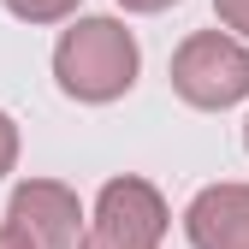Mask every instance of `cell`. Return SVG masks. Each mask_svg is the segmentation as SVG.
Listing matches in <instances>:
<instances>
[{
	"mask_svg": "<svg viewBox=\"0 0 249 249\" xmlns=\"http://www.w3.org/2000/svg\"><path fill=\"white\" fill-rule=\"evenodd\" d=\"M131 6H160V0H131Z\"/></svg>",
	"mask_w": 249,
	"mask_h": 249,
	"instance_id": "obj_2",
	"label": "cell"
},
{
	"mask_svg": "<svg viewBox=\"0 0 249 249\" xmlns=\"http://www.w3.org/2000/svg\"><path fill=\"white\" fill-rule=\"evenodd\" d=\"M0 249H18V243H12V237H0Z\"/></svg>",
	"mask_w": 249,
	"mask_h": 249,
	"instance_id": "obj_3",
	"label": "cell"
},
{
	"mask_svg": "<svg viewBox=\"0 0 249 249\" xmlns=\"http://www.w3.org/2000/svg\"><path fill=\"white\" fill-rule=\"evenodd\" d=\"M131 66H137V48L113 24H83L77 36L59 48L66 89H77V95H113V89H124L131 83Z\"/></svg>",
	"mask_w": 249,
	"mask_h": 249,
	"instance_id": "obj_1",
	"label": "cell"
}]
</instances>
